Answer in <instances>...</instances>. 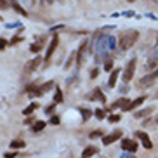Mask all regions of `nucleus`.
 <instances>
[{"label":"nucleus","instance_id":"cd10ccee","mask_svg":"<svg viewBox=\"0 0 158 158\" xmlns=\"http://www.w3.org/2000/svg\"><path fill=\"white\" fill-rule=\"evenodd\" d=\"M108 120H110V123H118V122L122 120V116L120 115H110L108 116Z\"/></svg>","mask_w":158,"mask_h":158},{"label":"nucleus","instance_id":"b1692460","mask_svg":"<svg viewBox=\"0 0 158 158\" xmlns=\"http://www.w3.org/2000/svg\"><path fill=\"white\" fill-rule=\"evenodd\" d=\"M56 106H57V102L52 101L51 104L45 108V111H44V113H47V115H51V116H52V115H54V111H56Z\"/></svg>","mask_w":158,"mask_h":158},{"label":"nucleus","instance_id":"4468645a","mask_svg":"<svg viewBox=\"0 0 158 158\" xmlns=\"http://www.w3.org/2000/svg\"><path fill=\"white\" fill-rule=\"evenodd\" d=\"M44 45H45V42H44V38H40V40H37L35 44L30 45V52H33V54H40V51L44 49Z\"/></svg>","mask_w":158,"mask_h":158},{"label":"nucleus","instance_id":"f03ea898","mask_svg":"<svg viewBox=\"0 0 158 158\" xmlns=\"http://www.w3.org/2000/svg\"><path fill=\"white\" fill-rule=\"evenodd\" d=\"M135 68H137V57H132V59L127 63L125 70H123V75H122V78H123V82H125V84H129L130 80L134 78Z\"/></svg>","mask_w":158,"mask_h":158},{"label":"nucleus","instance_id":"20e7f679","mask_svg":"<svg viewBox=\"0 0 158 158\" xmlns=\"http://www.w3.org/2000/svg\"><path fill=\"white\" fill-rule=\"evenodd\" d=\"M57 45H59V35H57V33H54V37H52V40L49 42V47H47V52H45V61H47V63L52 59L54 51L57 49Z\"/></svg>","mask_w":158,"mask_h":158},{"label":"nucleus","instance_id":"ea45409f","mask_svg":"<svg viewBox=\"0 0 158 158\" xmlns=\"http://www.w3.org/2000/svg\"><path fill=\"white\" fill-rule=\"evenodd\" d=\"M0 21H4V18H2V16H0Z\"/></svg>","mask_w":158,"mask_h":158},{"label":"nucleus","instance_id":"393cba45","mask_svg":"<svg viewBox=\"0 0 158 158\" xmlns=\"http://www.w3.org/2000/svg\"><path fill=\"white\" fill-rule=\"evenodd\" d=\"M94 115H96V118H98V120H102V118L106 116V110H102V108H96Z\"/></svg>","mask_w":158,"mask_h":158},{"label":"nucleus","instance_id":"9b49d317","mask_svg":"<svg viewBox=\"0 0 158 158\" xmlns=\"http://www.w3.org/2000/svg\"><path fill=\"white\" fill-rule=\"evenodd\" d=\"M87 99H98L99 102H102V104H106V96L102 94V90L99 87H96V90H94L92 94H89Z\"/></svg>","mask_w":158,"mask_h":158},{"label":"nucleus","instance_id":"f8f14e48","mask_svg":"<svg viewBox=\"0 0 158 158\" xmlns=\"http://www.w3.org/2000/svg\"><path fill=\"white\" fill-rule=\"evenodd\" d=\"M118 77H120V68H115V70L111 71V73H110V78H108V87L110 89H113L116 85V80H118Z\"/></svg>","mask_w":158,"mask_h":158},{"label":"nucleus","instance_id":"c85d7f7f","mask_svg":"<svg viewBox=\"0 0 158 158\" xmlns=\"http://www.w3.org/2000/svg\"><path fill=\"white\" fill-rule=\"evenodd\" d=\"M9 7H10L9 0H0V9H2V10H7Z\"/></svg>","mask_w":158,"mask_h":158},{"label":"nucleus","instance_id":"9d476101","mask_svg":"<svg viewBox=\"0 0 158 158\" xmlns=\"http://www.w3.org/2000/svg\"><path fill=\"white\" fill-rule=\"evenodd\" d=\"M10 7H12V10H14L16 14L23 16V18H28V12H26V9H23L21 7V4H19V0H9Z\"/></svg>","mask_w":158,"mask_h":158},{"label":"nucleus","instance_id":"aec40b11","mask_svg":"<svg viewBox=\"0 0 158 158\" xmlns=\"http://www.w3.org/2000/svg\"><path fill=\"white\" fill-rule=\"evenodd\" d=\"M24 141L23 139H14V141H10V149H19V148H24Z\"/></svg>","mask_w":158,"mask_h":158},{"label":"nucleus","instance_id":"2eb2a0df","mask_svg":"<svg viewBox=\"0 0 158 158\" xmlns=\"http://www.w3.org/2000/svg\"><path fill=\"white\" fill-rule=\"evenodd\" d=\"M85 47H87V40L85 42H82V45L78 47V51H77V64L82 66V61H84V52H85Z\"/></svg>","mask_w":158,"mask_h":158},{"label":"nucleus","instance_id":"ddd939ff","mask_svg":"<svg viewBox=\"0 0 158 158\" xmlns=\"http://www.w3.org/2000/svg\"><path fill=\"white\" fill-rule=\"evenodd\" d=\"M155 111V108L153 106H149V108H144V110H139V111H135L134 116L135 118H146V116H151Z\"/></svg>","mask_w":158,"mask_h":158},{"label":"nucleus","instance_id":"a878e982","mask_svg":"<svg viewBox=\"0 0 158 158\" xmlns=\"http://www.w3.org/2000/svg\"><path fill=\"white\" fill-rule=\"evenodd\" d=\"M19 42H23V37H21V35H16V37H12L9 40V45H18Z\"/></svg>","mask_w":158,"mask_h":158},{"label":"nucleus","instance_id":"0eeeda50","mask_svg":"<svg viewBox=\"0 0 158 158\" xmlns=\"http://www.w3.org/2000/svg\"><path fill=\"white\" fill-rule=\"evenodd\" d=\"M137 148H139V144L135 143L134 139H129V137H123L122 139V149L123 151H127V153H135Z\"/></svg>","mask_w":158,"mask_h":158},{"label":"nucleus","instance_id":"bb28decb","mask_svg":"<svg viewBox=\"0 0 158 158\" xmlns=\"http://www.w3.org/2000/svg\"><path fill=\"white\" fill-rule=\"evenodd\" d=\"M90 139H96V137H104V132L102 130H94V132H90V135H89Z\"/></svg>","mask_w":158,"mask_h":158},{"label":"nucleus","instance_id":"5701e85b","mask_svg":"<svg viewBox=\"0 0 158 158\" xmlns=\"http://www.w3.org/2000/svg\"><path fill=\"white\" fill-rule=\"evenodd\" d=\"M51 89H56V85H54V80H49V82H45V84L42 85V90H44V94H45V92H49Z\"/></svg>","mask_w":158,"mask_h":158},{"label":"nucleus","instance_id":"f704fd0d","mask_svg":"<svg viewBox=\"0 0 158 158\" xmlns=\"http://www.w3.org/2000/svg\"><path fill=\"white\" fill-rule=\"evenodd\" d=\"M123 16H127V18H130V16H134V12H132V10H127V12H123Z\"/></svg>","mask_w":158,"mask_h":158},{"label":"nucleus","instance_id":"4be33fe9","mask_svg":"<svg viewBox=\"0 0 158 158\" xmlns=\"http://www.w3.org/2000/svg\"><path fill=\"white\" fill-rule=\"evenodd\" d=\"M113 70H115V68H113V57H108V59L104 61V71L111 73Z\"/></svg>","mask_w":158,"mask_h":158},{"label":"nucleus","instance_id":"7c9ffc66","mask_svg":"<svg viewBox=\"0 0 158 158\" xmlns=\"http://www.w3.org/2000/svg\"><path fill=\"white\" fill-rule=\"evenodd\" d=\"M99 73H101V70H99V68H92V70H90V78H98Z\"/></svg>","mask_w":158,"mask_h":158},{"label":"nucleus","instance_id":"f3484780","mask_svg":"<svg viewBox=\"0 0 158 158\" xmlns=\"http://www.w3.org/2000/svg\"><path fill=\"white\" fill-rule=\"evenodd\" d=\"M38 106H40V104H38L37 101H33L31 104H28V106H26V108H24V110H23V115H24V116H30V115H31L33 111H35V110H37Z\"/></svg>","mask_w":158,"mask_h":158},{"label":"nucleus","instance_id":"473e14b6","mask_svg":"<svg viewBox=\"0 0 158 158\" xmlns=\"http://www.w3.org/2000/svg\"><path fill=\"white\" fill-rule=\"evenodd\" d=\"M18 156V153H14V151H9V153H5V158H16Z\"/></svg>","mask_w":158,"mask_h":158},{"label":"nucleus","instance_id":"2f4dec72","mask_svg":"<svg viewBox=\"0 0 158 158\" xmlns=\"http://www.w3.org/2000/svg\"><path fill=\"white\" fill-rule=\"evenodd\" d=\"M7 45H9V42H7L5 38H2V37H0V51H4V49H5Z\"/></svg>","mask_w":158,"mask_h":158},{"label":"nucleus","instance_id":"72a5a7b5","mask_svg":"<svg viewBox=\"0 0 158 158\" xmlns=\"http://www.w3.org/2000/svg\"><path fill=\"white\" fill-rule=\"evenodd\" d=\"M30 123H35V118H26L24 120V125H30Z\"/></svg>","mask_w":158,"mask_h":158},{"label":"nucleus","instance_id":"a19ab883","mask_svg":"<svg viewBox=\"0 0 158 158\" xmlns=\"http://www.w3.org/2000/svg\"><path fill=\"white\" fill-rule=\"evenodd\" d=\"M129 2H134V0H129Z\"/></svg>","mask_w":158,"mask_h":158},{"label":"nucleus","instance_id":"423d86ee","mask_svg":"<svg viewBox=\"0 0 158 158\" xmlns=\"http://www.w3.org/2000/svg\"><path fill=\"white\" fill-rule=\"evenodd\" d=\"M42 56H35L33 59H30L26 64H24V73H33L35 70H38L40 68V64H42Z\"/></svg>","mask_w":158,"mask_h":158},{"label":"nucleus","instance_id":"79ce46f5","mask_svg":"<svg viewBox=\"0 0 158 158\" xmlns=\"http://www.w3.org/2000/svg\"><path fill=\"white\" fill-rule=\"evenodd\" d=\"M82 158H87V156H82Z\"/></svg>","mask_w":158,"mask_h":158},{"label":"nucleus","instance_id":"c756f323","mask_svg":"<svg viewBox=\"0 0 158 158\" xmlns=\"http://www.w3.org/2000/svg\"><path fill=\"white\" fill-rule=\"evenodd\" d=\"M59 116H57V115H52L51 116V122H49V123H51V125H59Z\"/></svg>","mask_w":158,"mask_h":158},{"label":"nucleus","instance_id":"412c9836","mask_svg":"<svg viewBox=\"0 0 158 158\" xmlns=\"http://www.w3.org/2000/svg\"><path fill=\"white\" fill-rule=\"evenodd\" d=\"M54 90H56V94H54V102L61 104V102L64 101V98H63V92H61V89L57 87V85H56V89H54Z\"/></svg>","mask_w":158,"mask_h":158},{"label":"nucleus","instance_id":"39448f33","mask_svg":"<svg viewBox=\"0 0 158 158\" xmlns=\"http://www.w3.org/2000/svg\"><path fill=\"white\" fill-rule=\"evenodd\" d=\"M122 137H123V132H122L120 129H115L111 134H104V137H102V144H104V146H110V144H113L116 139H122Z\"/></svg>","mask_w":158,"mask_h":158},{"label":"nucleus","instance_id":"7ed1b4c3","mask_svg":"<svg viewBox=\"0 0 158 158\" xmlns=\"http://www.w3.org/2000/svg\"><path fill=\"white\" fill-rule=\"evenodd\" d=\"M155 80H158V68H156V70H153L151 73H148L146 77H143V78L139 80V85H137V87H139V89H148V87L153 85Z\"/></svg>","mask_w":158,"mask_h":158},{"label":"nucleus","instance_id":"1a4fd4ad","mask_svg":"<svg viewBox=\"0 0 158 158\" xmlns=\"http://www.w3.org/2000/svg\"><path fill=\"white\" fill-rule=\"evenodd\" d=\"M144 101H146V96H141V98L134 99V101H130L129 104H127V106L123 108V110H122V111H134L135 108H139V106L143 104Z\"/></svg>","mask_w":158,"mask_h":158},{"label":"nucleus","instance_id":"4c0bfd02","mask_svg":"<svg viewBox=\"0 0 158 158\" xmlns=\"http://www.w3.org/2000/svg\"><path fill=\"white\" fill-rule=\"evenodd\" d=\"M156 125H158V115H156Z\"/></svg>","mask_w":158,"mask_h":158},{"label":"nucleus","instance_id":"f257e3e1","mask_svg":"<svg viewBox=\"0 0 158 158\" xmlns=\"http://www.w3.org/2000/svg\"><path fill=\"white\" fill-rule=\"evenodd\" d=\"M137 38H139V31H135V30L123 31L120 35V38H118V47H120L122 51H129L130 47L137 42Z\"/></svg>","mask_w":158,"mask_h":158},{"label":"nucleus","instance_id":"6ab92c4d","mask_svg":"<svg viewBox=\"0 0 158 158\" xmlns=\"http://www.w3.org/2000/svg\"><path fill=\"white\" fill-rule=\"evenodd\" d=\"M45 125H47V123L44 120H38V122H35V123L31 125V130H33V132H40V130L45 129Z\"/></svg>","mask_w":158,"mask_h":158},{"label":"nucleus","instance_id":"c9c22d12","mask_svg":"<svg viewBox=\"0 0 158 158\" xmlns=\"http://www.w3.org/2000/svg\"><path fill=\"white\" fill-rule=\"evenodd\" d=\"M47 4H54V0H45Z\"/></svg>","mask_w":158,"mask_h":158},{"label":"nucleus","instance_id":"a211bd4d","mask_svg":"<svg viewBox=\"0 0 158 158\" xmlns=\"http://www.w3.org/2000/svg\"><path fill=\"white\" fill-rule=\"evenodd\" d=\"M78 111H80V115H82V120L84 122H87L90 116H92V111L89 110V108H78Z\"/></svg>","mask_w":158,"mask_h":158},{"label":"nucleus","instance_id":"58836bf2","mask_svg":"<svg viewBox=\"0 0 158 158\" xmlns=\"http://www.w3.org/2000/svg\"><path fill=\"white\" fill-rule=\"evenodd\" d=\"M44 2H45V0H40V4H44Z\"/></svg>","mask_w":158,"mask_h":158},{"label":"nucleus","instance_id":"dca6fc26","mask_svg":"<svg viewBox=\"0 0 158 158\" xmlns=\"http://www.w3.org/2000/svg\"><path fill=\"white\" fill-rule=\"evenodd\" d=\"M96 153H99V148H98V146H94V144H90V146H87V148L84 149V153H82V156L90 158V156H94Z\"/></svg>","mask_w":158,"mask_h":158},{"label":"nucleus","instance_id":"6e6552de","mask_svg":"<svg viewBox=\"0 0 158 158\" xmlns=\"http://www.w3.org/2000/svg\"><path fill=\"white\" fill-rule=\"evenodd\" d=\"M135 137H137V139H141V143H143V146L146 149L153 148V143H151V139H149V135L146 134V132H143V130H135Z\"/></svg>","mask_w":158,"mask_h":158},{"label":"nucleus","instance_id":"e433bc0d","mask_svg":"<svg viewBox=\"0 0 158 158\" xmlns=\"http://www.w3.org/2000/svg\"><path fill=\"white\" fill-rule=\"evenodd\" d=\"M153 99H158V92H156V94H155V96H153Z\"/></svg>","mask_w":158,"mask_h":158}]
</instances>
